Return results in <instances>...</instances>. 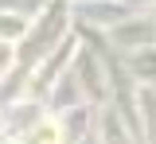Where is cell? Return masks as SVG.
<instances>
[{
    "label": "cell",
    "mask_w": 156,
    "mask_h": 144,
    "mask_svg": "<svg viewBox=\"0 0 156 144\" xmlns=\"http://www.w3.org/2000/svg\"><path fill=\"white\" fill-rule=\"evenodd\" d=\"M27 144H62V136H58V129H55L51 121H43L35 132L27 136Z\"/></svg>",
    "instance_id": "cell-1"
},
{
    "label": "cell",
    "mask_w": 156,
    "mask_h": 144,
    "mask_svg": "<svg viewBox=\"0 0 156 144\" xmlns=\"http://www.w3.org/2000/svg\"><path fill=\"white\" fill-rule=\"evenodd\" d=\"M4 62H8V47L0 43V66H4Z\"/></svg>",
    "instance_id": "cell-2"
}]
</instances>
